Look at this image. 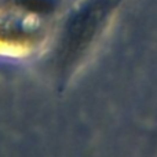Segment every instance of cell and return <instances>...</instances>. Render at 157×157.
I'll return each instance as SVG.
<instances>
[{
	"label": "cell",
	"mask_w": 157,
	"mask_h": 157,
	"mask_svg": "<svg viewBox=\"0 0 157 157\" xmlns=\"http://www.w3.org/2000/svg\"><path fill=\"white\" fill-rule=\"evenodd\" d=\"M110 10L109 0H87L68 19L61 36L59 59L65 68L88 48Z\"/></svg>",
	"instance_id": "cell-1"
},
{
	"label": "cell",
	"mask_w": 157,
	"mask_h": 157,
	"mask_svg": "<svg viewBox=\"0 0 157 157\" xmlns=\"http://www.w3.org/2000/svg\"><path fill=\"white\" fill-rule=\"evenodd\" d=\"M15 7L32 14H47L55 8L57 0H11Z\"/></svg>",
	"instance_id": "cell-2"
}]
</instances>
